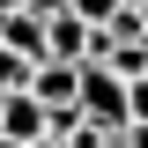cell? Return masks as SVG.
<instances>
[{
  "mask_svg": "<svg viewBox=\"0 0 148 148\" xmlns=\"http://www.w3.org/2000/svg\"><path fill=\"white\" fill-rule=\"evenodd\" d=\"M82 119H89V126H104V133L126 126V82H119L104 59H82Z\"/></svg>",
  "mask_w": 148,
  "mask_h": 148,
  "instance_id": "obj_1",
  "label": "cell"
},
{
  "mask_svg": "<svg viewBox=\"0 0 148 148\" xmlns=\"http://www.w3.org/2000/svg\"><path fill=\"white\" fill-rule=\"evenodd\" d=\"M45 59H67V67H82V59H96V22H82L74 8H59V15H45Z\"/></svg>",
  "mask_w": 148,
  "mask_h": 148,
  "instance_id": "obj_2",
  "label": "cell"
},
{
  "mask_svg": "<svg viewBox=\"0 0 148 148\" xmlns=\"http://www.w3.org/2000/svg\"><path fill=\"white\" fill-rule=\"evenodd\" d=\"M0 133L30 148V141H45V133H52V111L37 104L30 89H8V96H0Z\"/></svg>",
  "mask_w": 148,
  "mask_h": 148,
  "instance_id": "obj_3",
  "label": "cell"
},
{
  "mask_svg": "<svg viewBox=\"0 0 148 148\" xmlns=\"http://www.w3.org/2000/svg\"><path fill=\"white\" fill-rule=\"evenodd\" d=\"M0 45H8V52H22V59L37 67V59H45V15H30V8L0 15Z\"/></svg>",
  "mask_w": 148,
  "mask_h": 148,
  "instance_id": "obj_4",
  "label": "cell"
},
{
  "mask_svg": "<svg viewBox=\"0 0 148 148\" xmlns=\"http://www.w3.org/2000/svg\"><path fill=\"white\" fill-rule=\"evenodd\" d=\"M8 89H30V59L0 45V96H8Z\"/></svg>",
  "mask_w": 148,
  "mask_h": 148,
  "instance_id": "obj_5",
  "label": "cell"
},
{
  "mask_svg": "<svg viewBox=\"0 0 148 148\" xmlns=\"http://www.w3.org/2000/svg\"><path fill=\"white\" fill-rule=\"evenodd\" d=\"M67 8H74V15H82V22H96V30H104V22L119 15V8H126V0H67Z\"/></svg>",
  "mask_w": 148,
  "mask_h": 148,
  "instance_id": "obj_6",
  "label": "cell"
},
{
  "mask_svg": "<svg viewBox=\"0 0 148 148\" xmlns=\"http://www.w3.org/2000/svg\"><path fill=\"white\" fill-rule=\"evenodd\" d=\"M119 141H126V148H148V126H141V119H126V126H119Z\"/></svg>",
  "mask_w": 148,
  "mask_h": 148,
  "instance_id": "obj_7",
  "label": "cell"
},
{
  "mask_svg": "<svg viewBox=\"0 0 148 148\" xmlns=\"http://www.w3.org/2000/svg\"><path fill=\"white\" fill-rule=\"evenodd\" d=\"M22 8H30V15H59L67 0H22Z\"/></svg>",
  "mask_w": 148,
  "mask_h": 148,
  "instance_id": "obj_8",
  "label": "cell"
},
{
  "mask_svg": "<svg viewBox=\"0 0 148 148\" xmlns=\"http://www.w3.org/2000/svg\"><path fill=\"white\" fill-rule=\"evenodd\" d=\"M30 148H67V141H59V133H45V141H30Z\"/></svg>",
  "mask_w": 148,
  "mask_h": 148,
  "instance_id": "obj_9",
  "label": "cell"
},
{
  "mask_svg": "<svg viewBox=\"0 0 148 148\" xmlns=\"http://www.w3.org/2000/svg\"><path fill=\"white\" fill-rule=\"evenodd\" d=\"M15 8H22V0H0V15H15Z\"/></svg>",
  "mask_w": 148,
  "mask_h": 148,
  "instance_id": "obj_10",
  "label": "cell"
},
{
  "mask_svg": "<svg viewBox=\"0 0 148 148\" xmlns=\"http://www.w3.org/2000/svg\"><path fill=\"white\" fill-rule=\"evenodd\" d=\"M133 8H141V30H148V0H133Z\"/></svg>",
  "mask_w": 148,
  "mask_h": 148,
  "instance_id": "obj_11",
  "label": "cell"
},
{
  "mask_svg": "<svg viewBox=\"0 0 148 148\" xmlns=\"http://www.w3.org/2000/svg\"><path fill=\"white\" fill-rule=\"evenodd\" d=\"M104 148H126V141H119V133H104Z\"/></svg>",
  "mask_w": 148,
  "mask_h": 148,
  "instance_id": "obj_12",
  "label": "cell"
},
{
  "mask_svg": "<svg viewBox=\"0 0 148 148\" xmlns=\"http://www.w3.org/2000/svg\"><path fill=\"white\" fill-rule=\"evenodd\" d=\"M0 148H22V141H8V133H0Z\"/></svg>",
  "mask_w": 148,
  "mask_h": 148,
  "instance_id": "obj_13",
  "label": "cell"
}]
</instances>
